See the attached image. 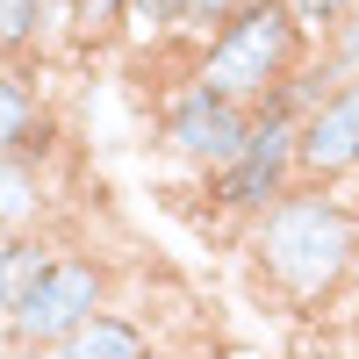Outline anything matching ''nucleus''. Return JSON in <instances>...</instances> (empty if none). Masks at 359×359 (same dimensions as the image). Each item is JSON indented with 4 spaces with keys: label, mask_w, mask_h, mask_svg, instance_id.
Instances as JSON below:
<instances>
[{
    "label": "nucleus",
    "mask_w": 359,
    "mask_h": 359,
    "mask_svg": "<svg viewBox=\"0 0 359 359\" xmlns=\"http://www.w3.org/2000/svg\"><path fill=\"white\" fill-rule=\"evenodd\" d=\"M245 252H252V266L266 273L273 294H287L294 309H323L359 273V208L338 187H309L302 180L266 216H252Z\"/></svg>",
    "instance_id": "1"
},
{
    "label": "nucleus",
    "mask_w": 359,
    "mask_h": 359,
    "mask_svg": "<svg viewBox=\"0 0 359 359\" xmlns=\"http://www.w3.org/2000/svg\"><path fill=\"white\" fill-rule=\"evenodd\" d=\"M309 50H316V36L294 22L287 0H252L223 36H208L194 50L187 79H201L208 94H223L237 108H259L280 79H294V65H309Z\"/></svg>",
    "instance_id": "2"
},
{
    "label": "nucleus",
    "mask_w": 359,
    "mask_h": 359,
    "mask_svg": "<svg viewBox=\"0 0 359 359\" xmlns=\"http://www.w3.org/2000/svg\"><path fill=\"white\" fill-rule=\"evenodd\" d=\"M101 309H115V280L101 252H57V266L36 280V294L8 316V345H65L79 338Z\"/></svg>",
    "instance_id": "3"
},
{
    "label": "nucleus",
    "mask_w": 359,
    "mask_h": 359,
    "mask_svg": "<svg viewBox=\"0 0 359 359\" xmlns=\"http://www.w3.org/2000/svg\"><path fill=\"white\" fill-rule=\"evenodd\" d=\"M294 187H302V123L252 108V144L223 172H208V208L252 223V216H266V208L280 194H294Z\"/></svg>",
    "instance_id": "4"
},
{
    "label": "nucleus",
    "mask_w": 359,
    "mask_h": 359,
    "mask_svg": "<svg viewBox=\"0 0 359 359\" xmlns=\"http://www.w3.org/2000/svg\"><path fill=\"white\" fill-rule=\"evenodd\" d=\"M245 144H252V108L208 94L201 79H180L158 101V151L172 165H194L208 180V172H223L237 151H245Z\"/></svg>",
    "instance_id": "5"
},
{
    "label": "nucleus",
    "mask_w": 359,
    "mask_h": 359,
    "mask_svg": "<svg viewBox=\"0 0 359 359\" xmlns=\"http://www.w3.org/2000/svg\"><path fill=\"white\" fill-rule=\"evenodd\" d=\"M359 172V79H345L302 123V180L309 187H345Z\"/></svg>",
    "instance_id": "6"
},
{
    "label": "nucleus",
    "mask_w": 359,
    "mask_h": 359,
    "mask_svg": "<svg viewBox=\"0 0 359 359\" xmlns=\"http://www.w3.org/2000/svg\"><path fill=\"white\" fill-rule=\"evenodd\" d=\"M0 158H29L43 172L57 158V115L43 108L29 65H0Z\"/></svg>",
    "instance_id": "7"
},
{
    "label": "nucleus",
    "mask_w": 359,
    "mask_h": 359,
    "mask_svg": "<svg viewBox=\"0 0 359 359\" xmlns=\"http://www.w3.org/2000/svg\"><path fill=\"white\" fill-rule=\"evenodd\" d=\"M50 216V172L29 158H0V245Z\"/></svg>",
    "instance_id": "8"
},
{
    "label": "nucleus",
    "mask_w": 359,
    "mask_h": 359,
    "mask_svg": "<svg viewBox=\"0 0 359 359\" xmlns=\"http://www.w3.org/2000/svg\"><path fill=\"white\" fill-rule=\"evenodd\" d=\"M57 252H65V245H50L43 230H22V237L0 245V316H15L29 294H36V280L57 266Z\"/></svg>",
    "instance_id": "9"
},
{
    "label": "nucleus",
    "mask_w": 359,
    "mask_h": 359,
    "mask_svg": "<svg viewBox=\"0 0 359 359\" xmlns=\"http://www.w3.org/2000/svg\"><path fill=\"white\" fill-rule=\"evenodd\" d=\"M57 359H151V331L130 309H101L79 338L57 345Z\"/></svg>",
    "instance_id": "10"
},
{
    "label": "nucleus",
    "mask_w": 359,
    "mask_h": 359,
    "mask_svg": "<svg viewBox=\"0 0 359 359\" xmlns=\"http://www.w3.org/2000/svg\"><path fill=\"white\" fill-rule=\"evenodd\" d=\"M338 86H345V79H338V65H331L323 50H309V65H294V79H280L273 94L259 101V115H287V123H309V115L331 101Z\"/></svg>",
    "instance_id": "11"
},
{
    "label": "nucleus",
    "mask_w": 359,
    "mask_h": 359,
    "mask_svg": "<svg viewBox=\"0 0 359 359\" xmlns=\"http://www.w3.org/2000/svg\"><path fill=\"white\" fill-rule=\"evenodd\" d=\"M0 50L8 65L43 57V0H0Z\"/></svg>",
    "instance_id": "12"
},
{
    "label": "nucleus",
    "mask_w": 359,
    "mask_h": 359,
    "mask_svg": "<svg viewBox=\"0 0 359 359\" xmlns=\"http://www.w3.org/2000/svg\"><path fill=\"white\" fill-rule=\"evenodd\" d=\"M180 8H187V0H130V15H123V43L180 36Z\"/></svg>",
    "instance_id": "13"
},
{
    "label": "nucleus",
    "mask_w": 359,
    "mask_h": 359,
    "mask_svg": "<svg viewBox=\"0 0 359 359\" xmlns=\"http://www.w3.org/2000/svg\"><path fill=\"white\" fill-rule=\"evenodd\" d=\"M245 8H252V0H187V8H180V36H187V43H208V36H223Z\"/></svg>",
    "instance_id": "14"
},
{
    "label": "nucleus",
    "mask_w": 359,
    "mask_h": 359,
    "mask_svg": "<svg viewBox=\"0 0 359 359\" xmlns=\"http://www.w3.org/2000/svg\"><path fill=\"white\" fill-rule=\"evenodd\" d=\"M316 50H323V57L338 65V79H359V8H352V15H345V22L331 29V36L316 43Z\"/></svg>",
    "instance_id": "15"
},
{
    "label": "nucleus",
    "mask_w": 359,
    "mask_h": 359,
    "mask_svg": "<svg viewBox=\"0 0 359 359\" xmlns=\"http://www.w3.org/2000/svg\"><path fill=\"white\" fill-rule=\"evenodd\" d=\"M287 8H294V22H302L309 29V36L323 43V36H331V29L352 15V0H287Z\"/></svg>",
    "instance_id": "16"
},
{
    "label": "nucleus",
    "mask_w": 359,
    "mask_h": 359,
    "mask_svg": "<svg viewBox=\"0 0 359 359\" xmlns=\"http://www.w3.org/2000/svg\"><path fill=\"white\" fill-rule=\"evenodd\" d=\"M79 15H86V43H101V36H123L130 0H79Z\"/></svg>",
    "instance_id": "17"
},
{
    "label": "nucleus",
    "mask_w": 359,
    "mask_h": 359,
    "mask_svg": "<svg viewBox=\"0 0 359 359\" xmlns=\"http://www.w3.org/2000/svg\"><path fill=\"white\" fill-rule=\"evenodd\" d=\"M0 359H57V345H8Z\"/></svg>",
    "instance_id": "18"
},
{
    "label": "nucleus",
    "mask_w": 359,
    "mask_h": 359,
    "mask_svg": "<svg viewBox=\"0 0 359 359\" xmlns=\"http://www.w3.org/2000/svg\"><path fill=\"white\" fill-rule=\"evenodd\" d=\"M151 359H194V352H172V345H151Z\"/></svg>",
    "instance_id": "19"
},
{
    "label": "nucleus",
    "mask_w": 359,
    "mask_h": 359,
    "mask_svg": "<svg viewBox=\"0 0 359 359\" xmlns=\"http://www.w3.org/2000/svg\"><path fill=\"white\" fill-rule=\"evenodd\" d=\"M0 352H8V316H0Z\"/></svg>",
    "instance_id": "20"
},
{
    "label": "nucleus",
    "mask_w": 359,
    "mask_h": 359,
    "mask_svg": "<svg viewBox=\"0 0 359 359\" xmlns=\"http://www.w3.org/2000/svg\"><path fill=\"white\" fill-rule=\"evenodd\" d=\"M0 65H8V50H0Z\"/></svg>",
    "instance_id": "21"
},
{
    "label": "nucleus",
    "mask_w": 359,
    "mask_h": 359,
    "mask_svg": "<svg viewBox=\"0 0 359 359\" xmlns=\"http://www.w3.org/2000/svg\"><path fill=\"white\" fill-rule=\"evenodd\" d=\"M352 8H359V0H352Z\"/></svg>",
    "instance_id": "22"
}]
</instances>
